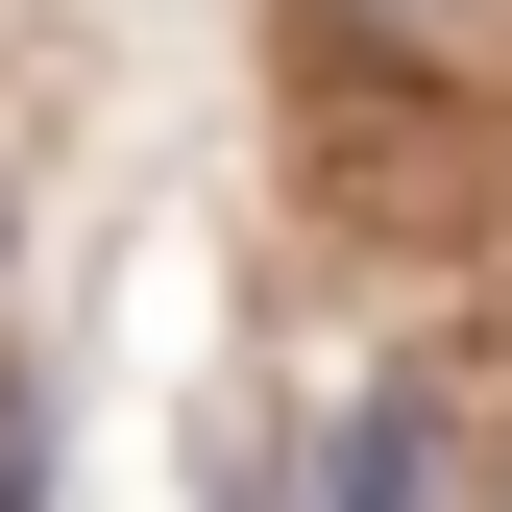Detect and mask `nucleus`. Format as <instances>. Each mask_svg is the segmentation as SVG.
Wrapping results in <instances>:
<instances>
[{
  "label": "nucleus",
  "instance_id": "f257e3e1",
  "mask_svg": "<svg viewBox=\"0 0 512 512\" xmlns=\"http://www.w3.org/2000/svg\"><path fill=\"white\" fill-rule=\"evenodd\" d=\"M317 512H439V391H366L342 464H317Z\"/></svg>",
  "mask_w": 512,
  "mask_h": 512
},
{
  "label": "nucleus",
  "instance_id": "f03ea898",
  "mask_svg": "<svg viewBox=\"0 0 512 512\" xmlns=\"http://www.w3.org/2000/svg\"><path fill=\"white\" fill-rule=\"evenodd\" d=\"M317 25H342V49H391V74H488V49H512V0H317Z\"/></svg>",
  "mask_w": 512,
  "mask_h": 512
}]
</instances>
